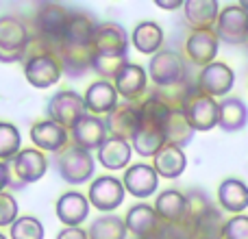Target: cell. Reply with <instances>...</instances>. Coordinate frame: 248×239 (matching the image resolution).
<instances>
[{
	"mask_svg": "<svg viewBox=\"0 0 248 239\" xmlns=\"http://www.w3.org/2000/svg\"><path fill=\"white\" fill-rule=\"evenodd\" d=\"M9 185V165L4 161H0V192Z\"/></svg>",
	"mask_w": 248,
	"mask_h": 239,
	"instance_id": "cell-41",
	"label": "cell"
},
{
	"mask_svg": "<svg viewBox=\"0 0 248 239\" xmlns=\"http://www.w3.org/2000/svg\"><path fill=\"white\" fill-rule=\"evenodd\" d=\"M148 239H155V237H148Z\"/></svg>",
	"mask_w": 248,
	"mask_h": 239,
	"instance_id": "cell-45",
	"label": "cell"
},
{
	"mask_svg": "<svg viewBox=\"0 0 248 239\" xmlns=\"http://www.w3.org/2000/svg\"><path fill=\"white\" fill-rule=\"evenodd\" d=\"M141 120H140V109L133 107V105H118L111 113L107 116V131L111 133V137L118 139H133V135L137 133Z\"/></svg>",
	"mask_w": 248,
	"mask_h": 239,
	"instance_id": "cell-12",
	"label": "cell"
},
{
	"mask_svg": "<svg viewBox=\"0 0 248 239\" xmlns=\"http://www.w3.org/2000/svg\"><path fill=\"white\" fill-rule=\"evenodd\" d=\"M248 122V109L240 98H227L218 105V126L224 131H240Z\"/></svg>",
	"mask_w": 248,
	"mask_h": 239,
	"instance_id": "cell-29",
	"label": "cell"
},
{
	"mask_svg": "<svg viewBox=\"0 0 248 239\" xmlns=\"http://www.w3.org/2000/svg\"><path fill=\"white\" fill-rule=\"evenodd\" d=\"M155 213L166 222H183L187 215V198L176 189H168V192L159 194L157 202H155Z\"/></svg>",
	"mask_w": 248,
	"mask_h": 239,
	"instance_id": "cell-24",
	"label": "cell"
},
{
	"mask_svg": "<svg viewBox=\"0 0 248 239\" xmlns=\"http://www.w3.org/2000/svg\"><path fill=\"white\" fill-rule=\"evenodd\" d=\"M222 239H248V215H235L224 224Z\"/></svg>",
	"mask_w": 248,
	"mask_h": 239,
	"instance_id": "cell-38",
	"label": "cell"
},
{
	"mask_svg": "<svg viewBox=\"0 0 248 239\" xmlns=\"http://www.w3.org/2000/svg\"><path fill=\"white\" fill-rule=\"evenodd\" d=\"M59 174L61 179L72 185L85 183L94 174V157L87 150L72 146V148L63 150V154L59 157Z\"/></svg>",
	"mask_w": 248,
	"mask_h": 239,
	"instance_id": "cell-5",
	"label": "cell"
},
{
	"mask_svg": "<svg viewBox=\"0 0 248 239\" xmlns=\"http://www.w3.org/2000/svg\"><path fill=\"white\" fill-rule=\"evenodd\" d=\"M26 81L37 90H46L59 83L61 78V63L50 55H35L29 63L24 65Z\"/></svg>",
	"mask_w": 248,
	"mask_h": 239,
	"instance_id": "cell-9",
	"label": "cell"
},
{
	"mask_svg": "<svg viewBox=\"0 0 248 239\" xmlns=\"http://www.w3.org/2000/svg\"><path fill=\"white\" fill-rule=\"evenodd\" d=\"M94 24L90 17L77 15L70 17V24L65 29L63 37H61V59L70 74L81 72V70L90 68L92 57H94Z\"/></svg>",
	"mask_w": 248,
	"mask_h": 239,
	"instance_id": "cell-1",
	"label": "cell"
},
{
	"mask_svg": "<svg viewBox=\"0 0 248 239\" xmlns=\"http://www.w3.org/2000/svg\"><path fill=\"white\" fill-rule=\"evenodd\" d=\"M187 55L194 63H214V57L218 55V35L211 30H196L187 39Z\"/></svg>",
	"mask_w": 248,
	"mask_h": 239,
	"instance_id": "cell-20",
	"label": "cell"
},
{
	"mask_svg": "<svg viewBox=\"0 0 248 239\" xmlns=\"http://www.w3.org/2000/svg\"><path fill=\"white\" fill-rule=\"evenodd\" d=\"M240 7H242V9H244V11H246V13H248V0H242V2H240Z\"/></svg>",
	"mask_w": 248,
	"mask_h": 239,
	"instance_id": "cell-43",
	"label": "cell"
},
{
	"mask_svg": "<svg viewBox=\"0 0 248 239\" xmlns=\"http://www.w3.org/2000/svg\"><path fill=\"white\" fill-rule=\"evenodd\" d=\"M87 213H90V200L78 192H68L57 200V218L68 228H74L81 222H85Z\"/></svg>",
	"mask_w": 248,
	"mask_h": 239,
	"instance_id": "cell-17",
	"label": "cell"
},
{
	"mask_svg": "<svg viewBox=\"0 0 248 239\" xmlns=\"http://www.w3.org/2000/svg\"><path fill=\"white\" fill-rule=\"evenodd\" d=\"M133 148L141 154V157H155L159 150L166 146V137H163L161 126L157 124H146L141 122L137 133L133 135Z\"/></svg>",
	"mask_w": 248,
	"mask_h": 239,
	"instance_id": "cell-26",
	"label": "cell"
},
{
	"mask_svg": "<svg viewBox=\"0 0 248 239\" xmlns=\"http://www.w3.org/2000/svg\"><path fill=\"white\" fill-rule=\"evenodd\" d=\"M94 55L105 57H126L128 39L120 24H100L94 30Z\"/></svg>",
	"mask_w": 248,
	"mask_h": 239,
	"instance_id": "cell-10",
	"label": "cell"
},
{
	"mask_svg": "<svg viewBox=\"0 0 248 239\" xmlns=\"http://www.w3.org/2000/svg\"><path fill=\"white\" fill-rule=\"evenodd\" d=\"M224 220L222 213L216 209L214 205H209L205 211L194 218V237L198 239H222L224 233Z\"/></svg>",
	"mask_w": 248,
	"mask_h": 239,
	"instance_id": "cell-28",
	"label": "cell"
},
{
	"mask_svg": "<svg viewBox=\"0 0 248 239\" xmlns=\"http://www.w3.org/2000/svg\"><path fill=\"white\" fill-rule=\"evenodd\" d=\"M0 239H7V237H4V235H2V233H0Z\"/></svg>",
	"mask_w": 248,
	"mask_h": 239,
	"instance_id": "cell-44",
	"label": "cell"
},
{
	"mask_svg": "<svg viewBox=\"0 0 248 239\" xmlns=\"http://www.w3.org/2000/svg\"><path fill=\"white\" fill-rule=\"evenodd\" d=\"M153 159H155V172L161 174L163 179H176V176L183 174L185 165H187L183 148L172 144H166Z\"/></svg>",
	"mask_w": 248,
	"mask_h": 239,
	"instance_id": "cell-23",
	"label": "cell"
},
{
	"mask_svg": "<svg viewBox=\"0 0 248 239\" xmlns=\"http://www.w3.org/2000/svg\"><path fill=\"white\" fill-rule=\"evenodd\" d=\"M72 139L78 148L90 152V150H94V148H100L103 141L107 139V126H105V122L100 118L85 113V116L72 126Z\"/></svg>",
	"mask_w": 248,
	"mask_h": 239,
	"instance_id": "cell-11",
	"label": "cell"
},
{
	"mask_svg": "<svg viewBox=\"0 0 248 239\" xmlns=\"http://www.w3.org/2000/svg\"><path fill=\"white\" fill-rule=\"evenodd\" d=\"M46 157L35 148H26L13 157V172L20 183H35L46 174Z\"/></svg>",
	"mask_w": 248,
	"mask_h": 239,
	"instance_id": "cell-14",
	"label": "cell"
},
{
	"mask_svg": "<svg viewBox=\"0 0 248 239\" xmlns=\"http://www.w3.org/2000/svg\"><path fill=\"white\" fill-rule=\"evenodd\" d=\"M35 24H37L39 33H42L44 37L61 42V37H63L65 29H68V24H70V15L59 4H44V7L39 9L37 17H35Z\"/></svg>",
	"mask_w": 248,
	"mask_h": 239,
	"instance_id": "cell-16",
	"label": "cell"
},
{
	"mask_svg": "<svg viewBox=\"0 0 248 239\" xmlns=\"http://www.w3.org/2000/svg\"><path fill=\"white\" fill-rule=\"evenodd\" d=\"M98 161L107 170H122L131 161V144L118 137H107L98 148Z\"/></svg>",
	"mask_w": 248,
	"mask_h": 239,
	"instance_id": "cell-25",
	"label": "cell"
},
{
	"mask_svg": "<svg viewBox=\"0 0 248 239\" xmlns=\"http://www.w3.org/2000/svg\"><path fill=\"white\" fill-rule=\"evenodd\" d=\"M87 200L98 211H113L124 200V185L113 176H100L92 183Z\"/></svg>",
	"mask_w": 248,
	"mask_h": 239,
	"instance_id": "cell-8",
	"label": "cell"
},
{
	"mask_svg": "<svg viewBox=\"0 0 248 239\" xmlns=\"http://www.w3.org/2000/svg\"><path fill=\"white\" fill-rule=\"evenodd\" d=\"M17 220V202L11 194L0 192V226H9Z\"/></svg>",
	"mask_w": 248,
	"mask_h": 239,
	"instance_id": "cell-39",
	"label": "cell"
},
{
	"mask_svg": "<svg viewBox=\"0 0 248 239\" xmlns=\"http://www.w3.org/2000/svg\"><path fill=\"white\" fill-rule=\"evenodd\" d=\"M85 100L77 94V91H57L55 96L48 103V116H50L52 122H57L59 126H68L72 128L74 124L78 122L83 116H85Z\"/></svg>",
	"mask_w": 248,
	"mask_h": 239,
	"instance_id": "cell-4",
	"label": "cell"
},
{
	"mask_svg": "<svg viewBox=\"0 0 248 239\" xmlns=\"http://www.w3.org/2000/svg\"><path fill=\"white\" fill-rule=\"evenodd\" d=\"M183 113L194 131H209L218 126V103L207 96L201 87L187 91L183 100Z\"/></svg>",
	"mask_w": 248,
	"mask_h": 239,
	"instance_id": "cell-2",
	"label": "cell"
},
{
	"mask_svg": "<svg viewBox=\"0 0 248 239\" xmlns=\"http://www.w3.org/2000/svg\"><path fill=\"white\" fill-rule=\"evenodd\" d=\"M90 239H126V224L118 215H103L92 224Z\"/></svg>",
	"mask_w": 248,
	"mask_h": 239,
	"instance_id": "cell-33",
	"label": "cell"
},
{
	"mask_svg": "<svg viewBox=\"0 0 248 239\" xmlns=\"http://www.w3.org/2000/svg\"><path fill=\"white\" fill-rule=\"evenodd\" d=\"M150 78L157 83L159 87H168V85H176L185 78V63L176 52L166 50V52H157L150 59Z\"/></svg>",
	"mask_w": 248,
	"mask_h": 239,
	"instance_id": "cell-6",
	"label": "cell"
},
{
	"mask_svg": "<svg viewBox=\"0 0 248 239\" xmlns=\"http://www.w3.org/2000/svg\"><path fill=\"white\" fill-rule=\"evenodd\" d=\"M155 239H194V226H187L185 222H168L159 226Z\"/></svg>",
	"mask_w": 248,
	"mask_h": 239,
	"instance_id": "cell-37",
	"label": "cell"
},
{
	"mask_svg": "<svg viewBox=\"0 0 248 239\" xmlns=\"http://www.w3.org/2000/svg\"><path fill=\"white\" fill-rule=\"evenodd\" d=\"M161 131H163V137H166V144L179 146V148L187 144L194 135V128L187 122V118H185L183 109H170L161 124Z\"/></svg>",
	"mask_w": 248,
	"mask_h": 239,
	"instance_id": "cell-21",
	"label": "cell"
},
{
	"mask_svg": "<svg viewBox=\"0 0 248 239\" xmlns=\"http://www.w3.org/2000/svg\"><path fill=\"white\" fill-rule=\"evenodd\" d=\"M216 22H218V37L227 44H244L248 39V13L240 4L222 9Z\"/></svg>",
	"mask_w": 248,
	"mask_h": 239,
	"instance_id": "cell-7",
	"label": "cell"
},
{
	"mask_svg": "<svg viewBox=\"0 0 248 239\" xmlns=\"http://www.w3.org/2000/svg\"><path fill=\"white\" fill-rule=\"evenodd\" d=\"M57 239H90V235H87L83 228L74 226V228H63V231L57 235Z\"/></svg>",
	"mask_w": 248,
	"mask_h": 239,
	"instance_id": "cell-40",
	"label": "cell"
},
{
	"mask_svg": "<svg viewBox=\"0 0 248 239\" xmlns=\"http://www.w3.org/2000/svg\"><path fill=\"white\" fill-rule=\"evenodd\" d=\"M157 7H161V9H179L181 7V0H172V2H166V0H157Z\"/></svg>",
	"mask_w": 248,
	"mask_h": 239,
	"instance_id": "cell-42",
	"label": "cell"
},
{
	"mask_svg": "<svg viewBox=\"0 0 248 239\" xmlns=\"http://www.w3.org/2000/svg\"><path fill=\"white\" fill-rule=\"evenodd\" d=\"M20 144H22L20 131L9 122H0V161L16 157L20 152Z\"/></svg>",
	"mask_w": 248,
	"mask_h": 239,
	"instance_id": "cell-34",
	"label": "cell"
},
{
	"mask_svg": "<svg viewBox=\"0 0 248 239\" xmlns=\"http://www.w3.org/2000/svg\"><path fill=\"white\" fill-rule=\"evenodd\" d=\"M31 139L42 150H61L68 144V133L63 126L48 120V122H37L31 128Z\"/></svg>",
	"mask_w": 248,
	"mask_h": 239,
	"instance_id": "cell-22",
	"label": "cell"
},
{
	"mask_svg": "<svg viewBox=\"0 0 248 239\" xmlns=\"http://www.w3.org/2000/svg\"><path fill=\"white\" fill-rule=\"evenodd\" d=\"M233 83H235V74L224 63L205 65V70L201 72V78H198V87L211 98L214 96H224L233 87Z\"/></svg>",
	"mask_w": 248,
	"mask_h": 239,
	"instance_id": "cell-13",
	"label": "cell"
},
{
	"mask_svg": "<svg viewBox=\"0 0 248 239\" xmlns=\"http://www.w3.org/2000/svg\"><path fill=\"white\" fill-rule=\"evenodd\" d=\"M85 109L94 113H111L118 107V91L109 81H96L85 94Z\"/></svg>",
	"mask_w": 248,
	"mask_h": 239,
	"instance_id": "cell-19",
	"label": "cell"
},
{
	"mask_svg": "<svg viewBox=\"0 0 248 239\" xmlns=\"http://www.w3.org/2000/svg\"><path fill=\"white\" fill-rule=\"evenodd\" d=\"M126 65V57H105V55H94L92 57V68L105 78H116L120 70Z\"/></svg>",
	"mask_w": 248,
	"mask_h": 239,
	"instance_id": "cell-36",
	"label": "cell"
},
{
	"mask_svg": "<svg viewBox=\"0 0 248 239\" xmlns=\"http://www.w3.org/2000/svg\"><path fill=\"white\" fill-rule=\"evenodd\" d=\"M218 200L220 207L231 213H240L248 207V185L237 179H227L218 187Z\"/></svg>",
	"mask_w": 248,
	"mask_h": 239,
	"instance_id": "cell-27",
	"label": "cell"
},
{
	"mask_svg": "<svg viewBox=\"0 0 248 239\" xmlns=\"http://www.w3.org/2000/svg\"><path fill=\"white\" fill-rule=\"evenodd\" d=\"M163 44V30L155 22H141L137 29L133 30V46L144 55H157V50Z\"/></svg>",
	"mask_w": 248,
	"mask_h": 239,
	"instance_id": "cell-32",
	"label": "cell"
},
{
	"mask_svg": "<svg viewBox=\"0 0 248 239\" xmlns=\"http://www.w3.org/2000/svg\"><path fill=\"white\" fill-rule=\"evenodd\" d=\"M11 239H44V224L37 218H17L11 224Z\"/></svg>",
	"mask_w": 248,
	"mask_h": 239,
	"instance_id": "cell-35",
	"label": "cell"
},
{
	"mask_svg": "<svg viewBox=\"0 0 248 239\" xmlns=\"http://www.w3.org/2000/svg\"><path fill=\"white\" fill-rule=\"evenodd\" d=\"M124 224H126V231L135 233L140 239H148V237L157 235V231H159V215L155 213L153 207L135 205L126 213Z\"/></svg>",
	"mask_w": 248,
	"mask_h": 239,
	"instance_id": "cell-18",
	"label": "cell"
},
{
	"mask_svg": "<svg viewBox=\"0 0 248 239\" xmlns=\"http://www.w3.org/2000/svg\"><path fill=\"white\" fill-rule=\"evenodd\" d=\"M29 46V33L16 17H0V61L13 63L22 59Z\"/></svg>",
	"mask_w": 248,
	"mask_h": 239,
	"instance_id": "cell-3",
	"label": "cell"
},
{
	"mask_svg": "<svg viewBox=\"0 0 248 239\" xmlns=\"http://www.w3.org/2000/svg\"><path fill=\"white\" fill-rule=\"evenodd\" d=\"M144 87H146V72L140 65L126 63L116 76V91L122 94L124 98H135L137 94L144 91Z\"/></svg>",
	"mask_w": 248,
	"mask_h": 239,
	"instance_id": "cell-31",
	"label": "cell"
},
{
	"mask_svg": "<svg viewBox=\"0 0 248 239\" xmlns=\"http://www.w3.org/2000/svg\"><path fill=\"white\" fill-rule=\"evenodd\" d=\"M157 176L159 174L155 172V167L146 165V163H137L126 170L122 185L135 198H148L153 196V192H157Z\"/></svg>",
	"mask_w": 248,
	"mask_h": 239,
	"instance_id": "cell-15",
	"label": "cell"
},
{
	"mask_svg": "<svg viewBox=\"0 0 248 239\" xmlns=\"http://www.w3.org/2000/svg\"><path fill=\"white\" fill-rule=\"evenodd\" d=\"M185 17L192 26L207 30V26L218 20V2L216 0H187L185 2Z\"/></svg>",
	"mask_w": 248,
	"mask_h": 239,
	"instance_id": "cell-30",
	"label": "cell"
}]
</instances>
